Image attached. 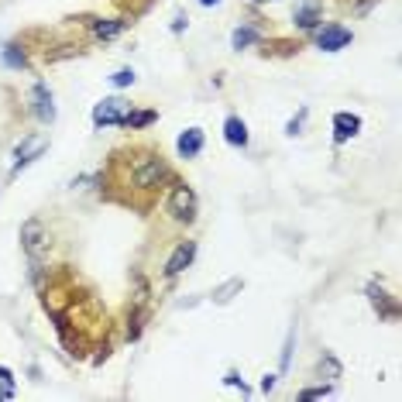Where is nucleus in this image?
I'll return each mask as SVG.
<instances>
[{
	"label": "nucleus",
	"instance_id": "nucleus-1",
	"mask_svg": "<svg viewBox=\"0 0 402 402\" xmlns=\"http://www.w3.org/2000/svg\"><path fill=\"white\" fill-rule=\"evenodd\" d=\"M165 210H169V217L176 224H193L196 213H200V200H196V193L186 182H172V193H169Z\"/></svg>",
	"mask_w": 402,
	"mask_h": 402
},
{
	"label": "nucleus",
	"instance_id": "nucleus-2",
	"mask_svg": "<svg viewBox=\"0 0 402 402\" xmlns=\"http://www.w3.org/2000/svg\"><path fill=\"white\" fill-rule=\"evenodd\" d=\"M21 248L28 251L31 262H38V258L48 251V231H45V224H41L38 217L24 220V227H21Z\"/></svg>",
	"mask_w": 402,
	"mask_h": 402
},
{
	"label": "nucleus",
	"instance_id": "nucleus-3",
	"mask_svg": "<svg viewBox=\"0 0 402 402\" xmlns=\"http://www.w3.org/2000/svg\"><path fill=\"white\" fill-rule=\"evenodd\" d=\"M131 110V103L124 96H103L96 107H93V127H110V124H120V117Z\"/></svg>",
	"mask_w": 402,
	"mask_h": 402
},
{
	"label": "nucleus",
	"instance_id": "nucleus-4",
	"mask_svg": "<svg viewBox=\"0 0 402 402\" xmlns=\"http://www.w3.org/2000/svg\"><path fill=\"white\" fill-rule=\"evenodd\" d=\"M45 148H48V134H28V138L17 145V151H14V176H17L21 169H28L34 158H41Z\"/></svg>",
	"mask_w": 402,
	"mask_h": 402
},
{
	"label": "nucleus",
	"instance_id": "nucleus-5",
	"mask_svg": "<svg viewBox=\"0 0 402 402\" xmlns=\"http://www.w3.org/2000/svg\"><path fill=\"white\" fill-rule=\"evenodd\" d=\"M355 41V34H351V28H344V24H324L320 31H317V45L324 48V52H341V48H348Z\"/></svg>",
	"mask_w": 402,
	"mask_h": 402
},
{
	"label": "nucleus",
	"instance_id": "nucleus-6",
	"mask_svg": "<svg viewBox=\"0 0 402 402\" xmlns=\"http://www.w3.org/2000/svg\"><path fill=\"white\" fill-rule=\"evenodd\" d=\"M193 258H196V241H179L176 251H172V258L165 262V279L182 275V272L193 265Z\"/></svg>",
	"mask_w": 402,
	"mask_h": 402
},
{
	"label": "nucleus",
	"instance_id": "nucleus-7",
	"mask_svg": "<svg viewBox=\"0 0 402 402\" xmlns=\"http://www.w3.org/2000/svg\"><path fill=\"white\" fill-rule=\"evenodd\" d=\"M293 21H296L303 31L320 28V21H324V0H299L296 10H293Z\"/></svg>",
	"mask_w": 402,
	"mask_h": 402
},
{
	"label": "nucleus",
	"instance_id": "nucleus-8",
	"mask_svg": "<svg viewBox=\"0 0 402 402\" xmlns=\"http://www.w3.org/2000/svg\"><path fill=\"white\" fill-rule=\"evenodd\" d=\"M31 100H34V114H38V120L41 124H52L55 120V103H52V93H48V83H34V89H31Z\"/></svg>",
	"mask_w": 402,
	"mask_h": 402
},
{
	"label": "nucleus",
	"instance_id": "nucleus-9",
	"mask_svg": "<svg viewBox=\"0 0 402 402\" xmlns=\"http://www.w3.org/2000/svg\"><path fill=\"white\" fill-rule=\"evenodd\" d=\"M365 293H368V303H372V310H375L382 320H396V317H399V306L389 299V293H385L382 286H375V282H372Z\"/></svg>",
	"mask_w": 402,
	"mask_h": 402
},
{
	"label": "nucleus",
	"instance_id": "nucleus-10",
	"mask_svg": "<svg viewBox=\"0 0 402 402\" xmlns=\"http://www.w3.org/2000/svg\"><path fill=\"white\" fill-rule=\"evenodd\" d=\"M358 131H361V117H358V114H348V110L334 114V141H337V145L351 141Z\"/></svg>",
	"mask_w": 402,
	"mask_h": 402
},
{
	"label": "nucleus",
	"instance_id": "nucleus-11",
	"mask_svg": "<svg viewBox=\"0 0 402 402\" xmlns=\"http://www.w3.org/2000/svg\"><path fill=\"white\" fill-rule=\"evenodd\" d=\"M203 131L200 127H189V131H182L179 134V141H176V151H179V158H196L200 151H203Z\"/></svg>",
	"mask_w": 402,
	"mask_h": 402
},
{
	"label": "nucleus",
	"instance_id": "nucleus-12",
	"mask_svg": "<svg viewBox=\"0 0 402 402\" xmlns=\"http://www.w3.org/2000/svg\"><path fill=\"white\" fill-rule=\"evenodd\" d=\"M224 138H227V145H234V148H248V124L237 117V114H231L227 120H224Z\"/></svg>",
	"mask_w": 402,
	"mask_h": 402
},
{
	"label": "nucleus",
	"instance_id": "nucleus-13",
	"mask_svg": "<svg viewBox=\"0 0 402 402\" xmlns=\"http://www.w3.org/2000/svg\"><path fill=\"white\" fill-rule=\"evenodd\" d=\"M241 289H244V279H227V282H220L213 293H210V299L217 303V306H227V303H234V296H241Z\"/></svg>",
	"mask_w": 402,
	"mask_h": 402
},
{
	"label": "nucleus",
	"instance_id": "nucleus-14",
	"mask_svg": "<svg viewBox=\"0 0 402 402\" xmlns=\"http://www.w3.org/2000/svg\"><path fill=\"white\" fill-rule=\"evenodd\" d=\"M155 120H158V114H155V110H138V114H134V110H127V114L120 117V124H117V127H131V131H138V127H148V124H155Z\"/></svg>",
	"mask_w": 402,
	"mask_h": 402
},
{
	"label": "nucleus",
	"instance_id": "nucleus-15",
	"mask_svg": "<svg viewBox=\"0 0 402 402\" xmlns=\"http://www.w3.org/2000/svg\"><path fill=\"white\" fill-rule=\"evenodd\" d=\"M124 28H127V21H93V34L103 38V41L107 38H117Z\"/></svg>",
	"mask_w": 402,
	"mask_h": 402
},
{
	"label": "nucleus",
	"instance_id": "nucleus-16",
	"mask_svg": "<svg viewBox=\"0 0 402 402\" xmlns=\"http://www.w3.org/2000/svg\"><path fill=\"white\" fill-rule=\"evenodd\" d=\"M317 368H320V379H327V382H337V379H341V372H344V368H341V361H337L330 351L320 358V365H317Z\"/></svg>",
	"mask_w": 402,
	"mask_h": 402
},
{
	"label": "nucleus",
	"instance_id": "nucleus-17",
	"mask_svg": "<svg viewBox=\"0 0 402 402\" xmlns=\"http://www.w3.org/2000/svg\"><path fill=\"white\" fill-rule=\"evenodd\" d=\"M3 65H7V69H24V65H28V55L21 52L17 41H10V45L3 48Z\"/></svg>",
	"mask_w": 402,
	"mask_h": 402
},
{
	"label": "nucleus",
	"instance_id": "nucleus-18",
	"mask_svg": "<svg viewBox=\"0 0 402 402\" xmlns=\"http://www.w3.org/2000/svg\"><path fill=\"white\" fill-rule=\"evenodd\" d=\"M258 38H262V34H258L255 28H237V31L231 34V45H234V48L241 52V48H248V45H255Z\"/></svg>",
	"mask_w": 402,
	"mask_h": 402
},
{
	"label": "nucleus",
	"instance_id": "nucleus-19",
	"mask_svg": "<svg viewBox=\"0 0 402 402\" xmlns=\"http://www.w3.org/2000/svg\"><path fill=\"white\" fill-rule=\"evenodd\" d=\"M330 392H334V389H330V385H317V389H303V392H299V399H303V402H313V399H327V396H330Z\"/></svg>",
	"mask_w": 402,
	"mask_h": 402
},
{
	"label": "nucleus",
	"instance_id": "nucleus-20",
	"mask_svg": "<svg viewBox=\"0 0 402 402\" xmlns=\"http://www.w3.org/2000/svg\"><path fill=\"white\" fill-rule=\"evenodd\" d=\"M110 83H114L117 89H124V86H131V83H134V69H117V72L110 76Z\"/></svg>",
	"mask_w": 402,
	"mask_h": 402
},
{
	"label": "nucleus",
	"instance_id": "nucleus-21",
	"mask_svg": "<svg viewBox=\"0 0 402 402\" xmlns=\"http://www.w3.org/2000/svg\"><path fill=\"white\" fill-rule=\"evenodd\" d=\"M306 114H310V110H306V107H299V114H296V117L286 124V134H289V138H296V134L303 131V120H306Z\"/></svg>",
	"mask_w": 402,
	"mask_h": 402
},
{
	"label": "nucleus",
	"instance_id": "nucleus-22",
	"mask_svg": "<svg viewBox=\"0 0 402 402\" xmlns=\"http://www.w3.org/2000/svg\"><path fill=\"white\" fill-rule=\"evenodd\" d=\"M293 348H296V327L289 330V337H286V348H282V372H289V361H293Z\"/></svg>",
	"mask_w": 402,
	"mask_h": 402
},
{
	"label": "nucleus",
	"instance_id": "nucleus-23",
	"mask_svg": "<svg viewBox=\"0 0 402 402\" xmlns=\"http://www.w3.org/2000/svg\"><path fill=\"white\" fill-rule=\"evenodd\" d=\"M0 385H3V399H14V375L7 368H0Z\"/></svg>",
	"mask_w": 402,
	"mask_h": 402
},
{
	"label": "nucleus",
	"instance_id": "nucleus-24",
	"mask_svg": "<svg viewBox=\"0 0 402 402\" xmlns=\"http://www.w3.org/2000/svg\"><path fill=\"white\" fill-rule=\"evenodd\" d=\"M224 382H227V385H234V389H241V396H248V392H251V389L241 382V375H237V372H227V375H224Z\"/></svg>",
	"mask_w": 402,
	"mask_h": 402
},
{
	"label": "nucleus",
	"instance_id": "nucleus-25",
	"mask_svg": "<svg viewBox=\"0 0 402 402\" xmlns=\"http://www.w3.org/2000/svg\"><path fill=\"white\" fill-rule=\"evenodd\" d=\"M186 24H189V17H186V14H179V17L172 21V31H176V34H182V31H186Z\"/></svg>",
	"mask_w": 402,
	"mask_h": 402
},
{
	"label": "nucleus",
	"instance_id": "nucleus-26",
	"mask_svg": "<svg viewBox=\"0 0 402 402\" xmlns=\"http://www.w3.org/2000/svg\"><path fill=\"white\" fill-rule=\"evenodd\" d=\"M272 389H275V375H265L262 379V392H272Z\"/></svg>",
	"mask_w": 402,
	"mask_h": 402
},
{
	"label": "nucleus",
	"instance_id": "nucleus-27",
	"mask_svg": "<svg viewBox=\"0 0 402 402\" xmlns=\"http://www.w3.org/2000/svg\"><path fill=\"white\" fill-rule=\"evenodd\" d=\"M200 3H203V7H217L220 0H200Z\"/></svg>",
	"mask_w": 402,
	"mask_h": 402
},
{
	"label": "nucleus",
	"instance_id": "nucleus-28",
	"mask_svg": "<svg viewBox=\"0 0 402 402\" xmlns=\"http://www.w3.org/2000/svg\"><path fill=\"white\" fill-rule=\"evenodd\" d=\"M258 3H268V0H258Z\"/></svg>",
	"mask_w": 402,
	"mask_h": 402
},
{
	"label": "nucleus",
	"instance_id": "nucleus-29",
	"mask_svg": "<svg viewBox=\"0 0 402 402\" xmlns=\"http://www.w3.org/2000/svg\"><path fill=\"white\" fill-rule=\"evenodd\" d=\"M0 399H3V392H0Z\"/></svg>",
	"mask_w": 402,
	"mask_h": 402
}]
</instances>
